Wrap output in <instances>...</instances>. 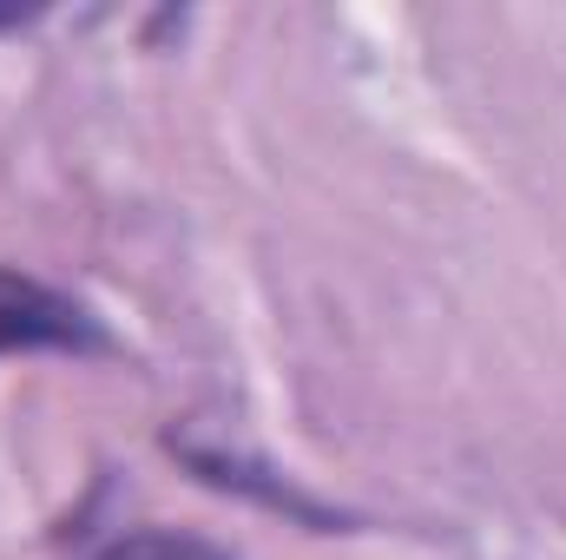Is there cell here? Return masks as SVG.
I'll return each instance as SVG.
<instances>
[{"mask_svg": "<svg viewBox=\"0 0 566 560\" xmlns=\"http://www.w3.org/2000/svg\"><path fill=\"white\" fill-rule=\"evenodd\" d=\"M7 350L99 356V350H113V336L99 330L93 310H80V303L60 297L53 283L27 278V271H0V356H7Z\"/></svg>", "mask_w": 566, "mask_h": 560, "instance_id": "obj_1", "label": "cell"}, {"mask_svg": "<svg viewBox=\"0 0 566 560\" xmlns=\"http://www.w3.org/2000/svg\"><path fill=\"white\" fill-rule=\"evenodd\" d=\"M171 455H185V468H191L198 481H211V488L251 495V501H264V508H277V515H296V521H310V528H336V515H329L323 501L296 495L283 475L258 468V462H244V455H224V448H198V442H178V435H171Z\"/></svg>", "mask_w": 566, "mask_h": 560, "instance_id": "obj_2", "label": "cell"}, {"mask_svg": "<svg viewBox=\"0 0 566 560\" xmlns=\"http://www.w3.org/2000/svg\"><path fill=\"white\" fill-rule=\"evenodd\" d=\"M20 20H33V7H13V0H0V33H7V27H20Z\"/></svg>", "mask_w": 566, "mask_h": 560, "instance_id": "obj_4", "label": "cell"}, {"mask_svg": "<svg viewBox=\"0 0 566 560\" xmlns=\"http://www.w3.org/2000/svg\"><path fill=\"white\" fill-rule=\"evenodd\" d=\"M99 560H231V554L211 548V541H191V535H126Z\"/></svg>", "mask_w": 566, "mask_h": 560, "instance_id": "obj_3", "label": "cell"}]
</instances>
